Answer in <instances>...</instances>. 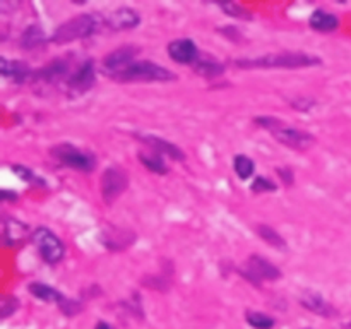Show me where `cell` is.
Listing matches in <instances>:
<instances>
[{
  "label": "cell",
  "instance_id": "6da1fadb",
  "mask_svg": "<svg viewBox=\"0 0 351 329\" xmlns=\"http://www.w3.org/2000/svg\"><path fill=\"white\" fill-rule=\"evenodd\" d=\"M254 122L263 127V129L269 130L278 143L285 144V146L291 147L295 151H307L308 147L315 144V137L311 132L291 127L290 123L283 122L276 117H256Z\"/></svg>",
  "mask_w": 351,
  "mask_h": 329
},
{
  "label": "cell",
  "instance_id": "7a4b0ae2",
  "mask_svg": "<svg viewBox=\"0 0 351 329\" xmlns=\"http://www.w3.org/2000/svg\"><path fill=\"white\" fill-rule=\"evenodd\" d=\"M105 26V19L99 14H81V16H75L74 19H69L60 24L55 29L51 41L57 45H65L75 40H84V38L99 33Z\"/></svg>",
  "mask_w": 351,
  "mask_h": 329
},
{
  "label": "cell",
  "instance_id": "3957f363",
  "mask_svg": "<svg viewBox=\"0 0 351 329\" xmlns=\"http://www.w3.org/2000/svg\"><path fill=\"white\" fill-rule=\"evenodd\" d=\"M321 58L317 55L304 53V51H283V53H269L256 58H242L235 60L237 67L254 69V67H283V69H297V67H311L319 65Z\"/></svg>",
  "mask_w": 351,
  "mask_h": 329
},
{
  "label": "cell",
  "instance_id": "277c9868",
  "mask_svg": "<svg viewBox=\"0 0 351 329\" xmlns=\"http://www.w3.org/2000/svg\"><path fill=\"white\" fill-rule=\"evenodd\" d=\"M51 156L62 164V167L72 168V170L82 171V173H89L95 170L96 167V156L89 151L79 149L77 146L69 143L57 144L50 149Z\"/></svg>",
  "mask_w": 351,
  "mask_h": 329
},
{
  "label": "cell",
  "instance_id": "5b68a950",
  "mask_svg": "<svg viewBox=\"0 0 351 329\" xmlns=\"http://www.w3.org/2000/svg\"><path fill=\"white\" fill-rule=\"evenodd\" d=\"M177 75L171 71H168L167 67H161V65L154 64L149 60H139L134 62L132 65L125 69L123 72H120L115 77V81L120 82H134V81H160V82H168L175 81Z\"/></svg>",
  "mask_w": 351,
  "mask_h": 329
},
{
  "label": "cell",
  "instance_id": "8992f818",
  "mask_svg": "<svg viewBox=\"0 0 351 329\" xmlns=\"http://www.w3.org/2000/svg\"><path fill=\"white\" fill-rule=\"evenodd\" d=\"M34 247H36L38 254L41 256V259L48 264H58L65 256V247L62 243V240L51 232L47 226H40L33 232L31 235Z\"/></svg>",
  "mask_w": 351,
  "mask_h": 329
},
{
  "label": "cell",
  "instance_id": "52a82bcc",
  "mask_svg": "<svg viewBox=\"0 0 351 329\" xmlns=\"http://www.w3.org/2000/svg\"><path fill=\"white\" fill-rule=\"evenodd\" d=\"M239 273L242 274V278H245L254 284H263L264 281H276L281 278L280 267H276L259 254H252L245 260V264L239 267Z\"/></svg>",
  "mask_w": 351,
  "mask_h": 329
},
{
  "label": "cell",
  "instance_id": "ba28073f",
  "mask_svg": "<svg viewBox=\"0 0 351 329\" xmlns=\"http://www.w3.org/2000/svg\"><path fill=\"white\" fill-rule=\"evenodd\" d=\"M129 187V175L119 167H110L101 175V197L105 204H113Z\"/></svg>",
  "mask_w": 351,
  "mask_h": 329
},
{
  "label": "cell",
  "instance_id": "9c48e42d",
  "mask_svg": "<svg viewBox=\"0 0 351 329\" xmlns=\"http://www.w3.org/2000/svg\"><path fill=\"white\" fill-rule=\"evenodd\" d=\"M29 291L34 297L40 298V300L55 302L65 315H74L81 310V304H79V302L64 297L57 288L50 287V284L47 283H41V281H33V283L29 284Z\"/></svg>",
  "mask_w": 351,
  "mask_h": 329
},
{
  "label": "cell",
  "instance_id": "30bf717a",
  "mask_svg": "<svg viewBox=\"0 0 351 329\" xmlns=\"http://www.w3.org/2000/svg\"><path fill=\"white\" fill-rule=\"evenodd\" d=\"M139 51V48L134 47V45H125V47L117 48V50L110 51L103 58V69H105V72L110 77L115 79L120 72H123L129 65L134 64V58L137 57Z\"/></svg>",
  "mask_w": 351,
  "mask_h": 329
},
{
  "label": "cell",
  "instance_id": "8fae6325",
  "mask_svg": "<svg viewBox=\"0 0 351 329\" xmlns=\"http://www.w3.org/2000/svg\"><path fill=\"white\" fill-rule=\"evenodd\" d=\"M96 82V67L93 60H86L74 74L69 75L67 79V91L71 96L84 95L86 91L95 86Z\"/></svg>",
  "mask_w": 351,
  "mask_h": 329
},
{
  "label": "cell",
  "instance_id": "7c38bea8",
  "mask_svg": "<svg viewBox=\"0 0 351 329\" xmlns=\"http://www.w3.org/2000/svg\"><path fill=\"white\" fill-rule=\"evenodd\" d=\"M168 55L177 64H192L194 65L199 58L197 45L191 38H178L168 43Z\"/></svg>",
  "mask_w": 351,
  "mask_h": 329
},
{
  "label": "cell",
  "instance_id": "4fadbf2b",
  "mask_svg": "<svg viewBox=\"0 0 351 329\" xmlns=\"http://www.w3.org/2000/svg\"><path fill=\"white\" fill-rule=\"evenodd\" d=\"M105 23L106 27H110V29L125 31L139 26L141 16L137 10L132 9V7H119V9L113 10V12L106 17Z\"/></svg>",
  "mask_w": 351,
  "mask_h": 329
},
{
  "label": "cell",
  "instance_id": "5bb4252c",
  "mask_svg": "<svg viewBox=\"0 0 351 329\" xmlns=\"http://www.w3.org/2000/svg\"><path fill=\"white\" fill-rule=\"evenodd\" d=\"M136 137L141 141V143L147 144L154 153L161 154V156L165 154V156H170L171 160H177V161L185 160L184 151H182L178 146H175V144L168 143L167 139H161V137H156V136H143V134H136Z\"/></svg>",
  "mask_w": 351,
  "mask_h": 329
},
{
  "label": "cell",
  "instance_id": "9a60e30c",
  "mask_svg": "<svg viewBox=\"0 0 351 329\" xmlns=\"http://www.w3.org/2000/svg\"><path fill=\"white\" fill-rule=\"evenodd\" d=\"M0 72H2L3 77L12 79L17 84L27 81V79H33L34 74V71L26 64V62L7 60L5 57H0Z\"/></svg>",
  "mask_w": 351,
  "mask_h": 329
},
{
  "label": "cell",
  "instance_id": "2e32d148",
  "mask_svg": "<svg viewBox=\"0 0 351 329\" xmlns=\"http://www.w3.org/2000/svg\"><path fill=\"white\" fill-rule=\"evenodd\" d=\"M69 62L60 58V60H53L48 65H45L40 71H34L33 81H43V82H58L69 74Z\"/></svg>",
  "mask_w": 351,
  "mask_h": 329
},
{
  "label": "cell",
  "instance_id": "e0dca14e",
  "mask_svg": "<svg viewBox=\"0 0 351 329\" xmlns=\"http://www.w3.org/2000/svg\"><path fill=\"white\" fill-rule=\"evenodd\" d=\"M3 243L7 247H17L27 236V226L16 218L3 219Z\"/></svg>",
  "mask_w": 351,
  "mask_h": 329
},
{
  "label": "cell",
  "instance_id": "ac0fdd59",
  "mask_svg": "<svg viewBox=\"0 0 351 329\" xmlns=\"http://www.w3.org/2000/svg\"><path fill=\"white\" fill-rule=\"evenodd\" d=\"M300 304L311 312H314V314L322 315V317H331V315L336 314L332 305L328 300H324L322 295L314 293V291H305L300 297Z\"/></svg>",
  "mask_w": 351,
  "mask_h": 329
},
{
  "label": "cell",
  "instance_id": "d6986e66",
  "mask_svg": "<svg viewBox=\"0 0 351 329\" xmlns=\"http://www.w3.org/2000/svg\"><path fill=\"white\" fill-rule=\"evenodd\" d=\"M308 24H311L312 29L319 31V33H332V31L338 29L339 19L335 14L328 12V10L317 9L312 12Z\"/></svg>",
  "mask_w": 351,
  "mask_h": 329
},
{
  "label": "cell",
  "instance_id": "ffe728a7",
  "mask_svg": "<svg viewBox=\"0 0 351 329\" xmlns=\"http://www.w3.org/2000/svg\"><path fill=\"white\" fill-rule=\"evenodd\" d=\"M194 71L195 74L202 75L206 79H213L218 77L225 72V65L219 64L218 60H215L213 57H206V58H197V62L194 64Z\"/></svg>",
  "mask_w": 351,
  "mask_h": 329
},
{
  "label": "cell",
  "instance_id": "44dd1931",
  "mask_svg": "<svg viewBox=\"0 0 351 329\" xmlns=\"http://www.w3.org/2000/svg\"><path fill=\"white\" fill-rule=\"evenodd\" d=\"M47 43V38H45L43 27L40 26H29L21 36V48L24 50H33V48L43 47Z\"/></svg>",
  "mask_w": 351,
  "mask_h": 329
},
{
  "label": "cell",
  "instance_id": "7402d4cb",
  "mask_svg": "<svg viewBox=\"0 0 351 329\" xmlns=\"http://www.w3.org/2000/svg\"><path fill=\"white\" fill-rule=\"evenodd\" d=\"M171 280H173V266L170 269H161V273L153 274V276H146L143 280V284L146 287L154 288L158 291H168V288L171 287Z\"/></svg>",
  "mask_w": 351,
  "mask_h": 329
},
{
  "label": "cell",
  "instance_id": "603a6c76",
  "mask_svg": "<svg viewBox=\"0 0 351 329\" xmlns=\"http://www.w3.org/2000/svg\"><path fill=\"white\" fill-rule=\"evenodd\" d=\"M139 160H141V163H143L147 170L153 171V173L167 175L168 171H170L168 170L167 163H165L163 156L158 153H141Z\"/></svg>",
  "mask_w": 351,
  "mask_h": 329
},
{
  "label": "cell",
  "instance_id": "cb8c5ba5",
  "mask_svg": "<svg viewBox=\"0 0 351 329\" xmlns=\"http://www.w3.org/2000/svg\"><path fill=\"white\" fill-rule=\"evenodd\" d=\"M257 233H259L261 239L266 240V242L269 243V245H273L274 249H278V250H287L288 249L287 240H285L283 236H281L280 233H278L276 230L273 228V226L259 225V226H257Z\"/></svg>",
  "mask_w": 351,
  "mask_h": 329
},
{
  "label": "cell",
  "instance_id": "d4e9b609",
  "mask_svg": "<svg viewBox=\"0 0 351 329\" xmlns=\"http://www.w3.org/2000/svg\"><path fill=\"white\" fill-rule=\"evenodd\" d=\"M122 233H125V230H117L110 228V235H103V243L108 250H125V247H129L134 240H125V236H122Z\"/></svg>",
  "mask_w": 351,
  "mask_h": 329
},
{
  "label": "cell",
  "instance_id": "484cf974",
  "mask_svg": "<svg viewBox=\"0 0 351 329\" xmlns=\"http://www.w3.org/2000/svg\"><path fill=\"white\" fill-rule=\"evenodd\" d=\"M233 168H235L237 175H239L242 180H247L254 175V170H256V164L245 154H237L235 160H233Z\"/></svg>",
  "mask_w": 351,
  "mask_h": 329
},
{
  "label": "cell",
  "instance_id": "4316f807",
  "mask_svg": "<svg viewBox=\"0 0 351 329\" xmlns=\"http://www.w3.org/2000/svg\"><path fill=\"white\" fill-rule=\"evenodd\" d=\"M245 319L256 329H271L274 326V319L267 314H263V312H247Z\"/></svg>",
  "mask_w": 351,
  "mask_h": 329
},
{
  "label": "cell",
  "instance_id": "83f0119b",
  "mask_svg": "<svg viewBox=\"0 0 351 329\" xmlns=\"http://www.w3.org/2000/svg\"><path fill=\"white\" fill-rule=\"evenodd\" d=\"M219 7H221L223 10H225L228 16L232 17H237V19H243V21H250L252 19V16H250V12L247 9H243L242 5H239L237 2H228V0H221V2H216Z\"/></svg>",
  "mask_w": 351,
  "mask_h": 329
},
{
  "label": "cell",
  "instance_id": "f1b7e54d",
  "mask_svg": "<svg viewBox=\"0 0 351 329\" xmlns=\"http://www.w3.org/2000/svg\"><path fill=\"white\" fill-rule=\"evenodd\" d=\"M12 171L24 182H29L33 185H45L43 178H40L38 175L33 173V170H29L27 167H23V164H12Z\"/></svg>",
  "mask_w": 351,
  "mask_h": 329
},
{
  "label": "cell",
  "instance_id": "f546056e",
  "mask_svg": "<svg viewBox=\"0 0 351 329\" xmlns=\"http://www.w3.org/2000/svg\"><path fill=\"white\" fill-rule=\"evenodd\" d=\"M250 191L256 192V194H264V192H273L276 191V184L273 180H269L267 177H257L256 180L250 185Z\"/></svg>",
  "mask_w": 351,
  "mask_h": 329
},
{
  "label": "cell",
  "instance_id": "4dcf8cb0",
  "mask_svg": "<svg viewBox=\"0 0 351 329\" xmlns=\"http://www.w3.org/2000/svg\"><path fill=\"white\" fill-rule=\"evenodd\" d=\"M0 307H2V317L5 319L9 317L14 310H17V307H19V300H17L16 297H12V295H5V297L2 298Z\"/></svg>",
  "mask_w": 351,
  "mask_h": 329
},
{
  "label": "cell",
  "instance_id": "1f68e13d",
  "mask_svg": "<svg viewBox=\"0 0 351 329\" xmlns=\"http://www.w3.org/2000/svg\"><path fill=\"white\" fill-rule=\"evenodd\" d=\"M291 106H293L295 110H298V112H311L312 106H315V101L311 98H295L293 101H291Z\"/></svg>",
  "mask_w": 351,
  "mask_h": 329
},
{
  "label": "cell",
  "instance_id": "d6a6232c",
  "mask_svg": "<svg viewBox=\"0 0 351 329\" xmlns=\"http://www.w3.org/2000/svg\"><path fill=\"white\" fill-rule=\"evenodd\" d=\"M276 173H278V177H280V180H283L285 185H293L295 173H293V170H291V168L278 167Z\"/></svg>",
  "mask_w": 351,
  "mask_h": 329
},
{
  "label": "cell",
  "instance_id": "836d02e7",
  "mask_svg": "<svg viewBox=\"0 0 351 329\" xmlns=\"http://www.w3.org/2000/svg\"><path fill=\"white\" fill-rule=\"evenodd\" d=\"M2 199H3V201H5V199H12V201H16V199H17V194H16V192L2 191Z\"/></svg>",
  "mask_w": 351,
  "mask_h": 329
},
{
  "label": "cell",
  "instance_id": "e575fe53",
  "mask_svg": "<svg viewBox=\"0 0 351 329\" xmlns=\"http://www.w3.org/2000/svg\"><path fill=\"white\" fill-rule=\"evenodd\" d=\"M96 329H112V326H108L106 322H99V324L96 326Z\"/></svg>",
  "mask_w": 351,
  "mask_h": 329
}]
</instances>
